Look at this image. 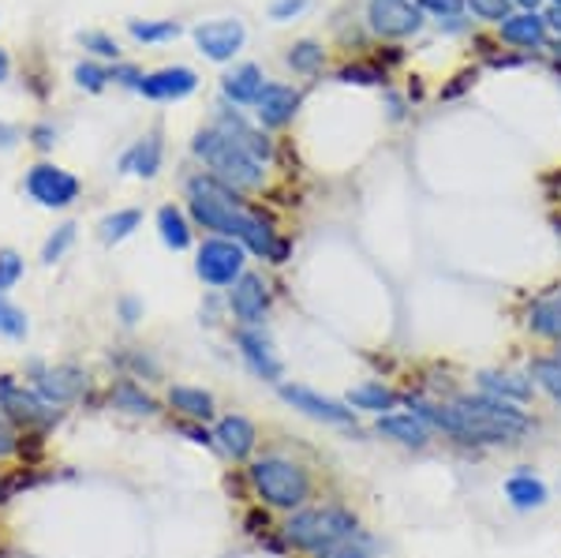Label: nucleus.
<instances>
[{"label": "nucleus", "mask_w": 561, "mask_h": 558, "mask_svg": "<svg viewBox=\"0 0 561 558\" xmlns=\"http://www.w3.org/2000/svg\"><path fill=\"white\" fill-rule=\"evenodd\" d=\"M528 327H531V334L550 338L561 345V293H550V296H542V300L531 304Z\"/></svg>", "instance_id": "obj_24"}, {"label": "nucleus", "mask_w": 561, "mask_h": 558, "mask_svg": "<svg viewBox=\"0 0 561 558\" xmlns=\"http://www.w3.org/2000/svg\"><path fill=\"white\" fill-rule=\"evenodd\" d=\"M79 42L87 45L90 53H98V57H105V60H116L121 57V45H116L108 34H102V31H87V34H79Z\"/></svg>", "instance_id": "obj_37"}, {"label": "nucleus", "mask_w": 561, "mask_h": 558, "mask_svg": "<svg viewBox=\"0 0 561 558\" xmlns=\"http://www.w3.org/2000/svg\"><path fill=\"white\" fill-rule=\"evenodd\" d=\"M378 435L393 439L401 446H427L431 431L415 412H386V417H378Z\"/></svg>", "instance_id": "obj_19"}, {"label": "nucleus", "mask_w": 561, "mask_h": 558, "mask_svg": "<svg viewBox=\"0 0 561 558\" xmlns=\"http://www.w3.org/2000/svg\"><path fill=\"white\" fill-rule=\"evenodd\" d=\"M124 173H135V176H153L161 169V139L158 135H147L142 143H135V147L124 155Z\"/></svg>", "instance_id": "obj_26"}, {"label": "nucleus", "mask_w": 561, "mask_h": 558, "mask_svg": "<svg viewBox=\"0 0 561 558\" xmlns=\"http://www.w3.org/2000/svg\"><path fill=\"white\" fill-rule=\"evenodd\" d=\"M251 483L262 494V502L277 510H300L311 499V472L288 457H259L251 465Z\"/></svg>", "instance_id": "obj_5"}, {"label": "nucleus", "mask_w": 561, "mask_h": 558, "mask_svg": "<svg viewBox=\"0 0 561 558\" xmlns=\"http://www.w3.org/2000/svg\"><path fill=\"white\" fill-rule=\"evenodd\" d=\"M214 132H221L229 143H237L240 150H248V155L255 158V161H270V158H274V143H270L259 128H251V124L243 121L237 110H225L221 116H217Z\"/></svg>", "instance_id": "obj_14"}, {"label": "nucleus", "mask_w": 561, "mask_h": 558, "mask_svg": "<svg viewBox=\"0 0 561 558\" xmlns=\"http://www.w3.org/2000/svg\"><path fill=\"white\" fill-rule=\"evenodd\" d=\"M139 221H142L139 210H116V214H108V218H102L98 237H102L105 244H121L124 237H131V232L139 229Z\"/></svg>", "instance_id": "obj_29"}, {"label": "nucleus", "mask_w": 561, "mask_h": 558, "mask_svg": "<svg viewBox=\"0 0 561 558\" xmlns=\"http://www.w3.org/2000/svg\"><path fill=\"white\" fill-rule=\"evenodd\" d=\"M382 79V71L375 68H345L341 71V83H378Z\"/></svg>", "instance_id": "obj_43"}, {"label": "nucleus", "mask_w": 561, "mask_h": 558, "mask_svg": "<svg viewBox=\"0 0 561 558\" xmlns=\"http://www.w3.org/2000/svg\"><path fill=\"white\" fill-rule=\"evenodd\" d=\"M237 345H240V356L248 360V367L259 375V379L277 383L280 375H285L280 360H277L274 353H270V341L262 338L255 327H240V330H237Z\"/></svg>", "instance_id": "obj_16"}, {"label": "nucleus", "mask_w": 561, "mask_h": 558, "mask_svg": "<svg viewBox=\"0 0 561 558\" xmlns=\"http://www.w3.org/2000/svg\"><path fill=\"white\" fill-rule=\"evenodd\" d=\"M280 398H285L293 409H300L307 412V417H314V420H322V424H337V428H345L356 420V412L348 409V405H341V401H333V398H322V394H314V390H307V386H293V383H285L280 386Z\"/></svg>", "instance_id": "obj_9"}, {"label": "nucleus", "mask_w": 561, "mask_h": 558, "mask_svg": "<svg viewBox=\"0 0 561 558\" xmlns=\"http://www.w3.org/2000/svg\"><path fill=\"white\" fill-rule=\"evenodd\" d=\"M12 454H20V435H15L12 420L0 412V462H4V457H12Z\"/></svg>", "instance_id": "obj_40"}, {"label": "nucleus", "mask_w": 561, "mask_h": 558, "mask_svg": "<svg viewBox=\"0 0 561 558\" xmlns=\"http://www.w3.org/2000/svg\"><path fill=\"white\" fill-rule=\"evenodd\" d=\"M502 38L505 42H513V45H539L547 42V20L536 12H520V15H510V20L502 23Z\"/></svg>", "instance_id": "obj_23"}, {"label": "nucleus", "mask_w": 561, "mask_h": 558, "mask_svg": "<svg viewBox=\"0 0 561 558\" xmlns=\"http://www.w3.org/2000/svg\"><path fill=\"white\" fill-rule=\"evenodd\" d=\"M531 383L542 386V390L561 405V356L554 353V356L536 360V364H531Z\"/></svg>", "instance_id": "obj_31"}, {"label": "nucleus", "mask_w": 561, "mask_h": 558, "mask_svg": "<svg viewBox=\"0 0 561 558\" xmlns=\"http://www.w3.org/2000/svg\"><path fill=\"white\" fill-rule=\"evenodd\" d=\"M420 8H427V12H434L438 20H460L465 0H420Z\"/></svg>", "instance_id": "obj_41"}, {"label": "nucleus", "mask_w": 561, "mask_h": 558, "mask_svg": "<svg viewBox=\"0 0 561 558\" xmlns=\"http://www.w3.org/2000/svg\"><path fill=\"white\" fill-rule=\"evenodd\" d=\"M558 356H561V345H558Z\"/></svg>", "instance_id": "obj_53"}, {"label": "nucleus", "mask_w": 561, "mask_h": 558, "mask_svg": "<svg viewBox=\"0 0 561 558\" xmlns=\"http://www.w3.org/2000/svg\"><path fill=\"white\" fill-rule=\"evenodd\" d=\"M34 143H38V147L45 150V147L53 143V132H49V128H34Z\"/></svg>", "instance_id": "obj_48"}, {"label": "nucleus", "mask_w": 561, "mask_h": 558, "mask_svg": "<svg viewBox=\"0 0 561 558\" xmlns=\"http://www.w3.org/2000/svg\"><path fill=\"white\" fill-rule=\"evenodd\" d=\"M214 439H217V446L232 457V462H243V457H251V449H255L259 431L248 417H225V420H217Z\"/></svg>", "instance_id": "obj_18"}, {"label": "nucleus", "mask_w": 561, "mask_h": 558, "mask_svg": "<svg viewBox=\"0 0 561 558\" xmlns=\"http://www.w3.org/2000/svg\"><path fill=\"white\" fill-rule=\"evenodd\" d=\"M423 23L420 8L409 4V0H370V26L386 38H404V34H415Z\"/></svg>", "instance_id": "obj_10"}, {"label": "nucleus", "mask_w": 561, "mask_h": 558, "mask_svg": "<svg viewBox=\"0 0 561 558\" xmlns=\"http://www.w3.org/2000/svg\"><path fill=\"white\" fill-rule=\"evenodd\" d=\"M510 4L513 0H468V8L486 23H505L510 20Z\"/></svg>", "instance_id": "obj_36"}, {"label": "nucleus", "mask_w": 561, "mask_h": 558, "mask_svg": "<svg viewBox=\"0 0 561 558\" xmlns=\"http://www.w3.org/2000/svg\"><path fill=\"white\" fill-rule=\"evenodd\" d=\"M348 405H352V409H364V412H378V417H386V412L397 405V394L386 390L382 383H367V386H356V390L348 394Z\"/></svg>", "instance_id": "obj_27"}, {"label": "nucleus", "mask_w": 561, "mask_h": 558, "mask_svg": "<svg viewBox=\"0 0 561 558\" xmlns=\"http://www.w3.org/2000/svg\"><path fill=\"white\" fill-rule=\"evenodd\" d=\"M26 195H31L34 203L49 206V210H60V206L76 203L79 180L57 166H34L31 173H26Z\"/></svg>", "instance_id": "obj_8"}, {"label": "nucleus", "mask_w": 561, "mask_h": 558, "mask_svg": "<svg viewBox=\"0 0 561 558\" xmlns=\"http://www.w3.org/2000/svg\"><path fill=\"white\" fill-rule=\"evenodd\" d=\"M198 87V76L192 68H161L153 76L142 79V94L153 98V102H176V98H187Z\"/></svg>", "instance_id": "obj_17"}, {"label": "nucleus", "mask_w": 561, "mask_h": 558, "mask_svg": "<svg viewBox=\"0 0 561 558\" xmlns=\"http://www.w3.org/2000/svg\"><path fill=\"white\" fill-rule=\"evenodd\" d=\"M128 31H131V38H139V42H147V45H158V42L176 38L180 23H173V20H161V23H147V20L139 23V20H131Z\"/></svg>", "instance_id": "obj_32"}, {"label": "nucleus", "mask_w": 561, "mask_h": 558, "mask_svg": "<svg viewBox=\"0 0 561 558\" xmlns=\"http://www.w3.org/2000/svg\"><path fill=\"white\" fill-rule=\"evenodd\" d=\"M412 412L423 424L442 428L446 435L460 439V443H476V446H497V443H513L528 431L531 420L524 417L513 401L491 398V394H479V398H460L454 405H427L415 401Z\"/></svg>", "instance_id": "obj_2"}, {"label": "nucleus", "mask_w": 561, "mask_h": 558, "mask_svg": "<svg viewBox=\"0 0 561 558\" xmlns=\"http://www.w3.org/2000/svg\"><path fill=\"white\" fill-rule=\"evenodd\" d=\"M20 277H23V259L15 251H0V293L12 289Z\"/></svg>", "instance_id": "obj_38"}, {"label": "nucleus", "mask_w": 561, "mask_h": 558, "mask_svg": "<svg viewBox=\"0 0 561 558\" xmlns=\"http://www.w3.org/2000/svg\"><path fill=\"white\" fill-rule=\"evenodd\" d=\"M0 334L8 338H26V315L15 308V304L4 300V293H0Z\"/></svg>", "instance_id": "obj_34"}, {"label": "nucleus", "mask_w": 561, "mask_h": 558, "mask_svg": "<svg viewBox=\"0 0 561 558\" xmlns=\"http://www.w3.org/2000/svg\"><path fill=\"white\" fill-rule=\"evenodd\" d=\"M243 38H248V34H243L240 20H214V23L195 26V45L210 60H232L240 53Z\"/></svg>", "instance_id": "obj_11"}, {"label": "nucleus", "mask_w": 561, "mask_h": 558, "mask_svg": "<svg viewBox=\"0 0 561 558\" xmlns=\"http://www.w3.org/2000/svg\"><path fill=\"white\" fill-rule=\"evenodd\" d=\"M158 232L173 251H184L187 244H192V229H187L184 214H180L176 206H161L158 210Z\"/></svg>", "instance_id": "obj_28"}, {"label": "nucleus", "mask_w": 561, "mask_h": 558, "mask_svg": "<svg viewBox=\"0 0 561 558\" xmlns=\"http://www.w3.org/2000/svg\"><path fill=\"white\" fill-rule=\"evenodd\" d=\"M505 499L513 502V510H539V506H547L550 491H547V483H542L539 476L517 472V476H510V480H505Z\"/></svg>", "instance_id": "obj_20"}, {"label": "nucleus", "mask_w": 561, "mask_h": 558, "mask_svg": "<svg viewBox=\"0 0 561 558\" xmlns=\"http://www.w3.org/2000/svg\"><path fill=\"white\" fill-rule=\"evenodd\" d=\"M169 405L187 420H210L214 417V398L198 386H173L169 390Z\"/></svg>", "instance_id": "obj_25"}, {"label": "nucleus", "mask_w": 561, "mask_h": 558, "mask_svg": "<svg viewBox=\"0 0 561 558\" xmlns=\"http://www.w3.org/2000/svg\"><path fill=\"white\" fill-rule=\"evenodd\" d=\"M121 311H124V322H135L139 319V300H124Z\"/></svg>", "instance_id": "obj_47"}, {"label": "nucleus", "mask_w": 561, "mask_h": 558, "mask_svg": "<svg viewBox=\"0 0 561 558\" xmlns=\"http://www.w3.org/2000/svg\"><path fill=\"white\" fill-rule=\"evenodd\" d=\"M356 514L345 506H311L300 510V514L288 517L285 525V539L300 551H325V547H337L345 539L356 536Z\"/></svg>", "instance_id": "obj_3"}, {"label": "nucleus", "mask_w": 561, "mask_h": 558, "mask_svg": "<svg viewBox=\"0 0 561 558\" xmlns=\"http://www.w3.org/2000/svg\"><path fill=\"white\" fill-rule=\"evenodd\" d=\"M229 308L232 315L243 322V327H259L262 315L270 308V293H266V282L259 274H243L237 285H232V296H229Z\"/></svg>", "instance_id": "obj_15"}, {"label": "nucleus", "mask_w": 561, "mask_h": 558, "mask_svg": "<svg viewBox=\"0 0 561 558\" xmlns=\"http://www.w3.org/2000/svg\"><path fill=\"white\" fill-rule=\"evenodd\" d=\"M187 435H192V443H214L210 435H206V431H198V428H184Z\"/></svg>", "instance_id": "obj_49"}, {"label": "nucleus", "mask_w": 561, "mask_h": 558, "mask_svg": "<svg viewBox=\"0 0 561 558\" xmlns=\"http://www.w3.org/2000/svg\"><path fill=\"white\" fill-rule=\"evenodd\" d=\"M288 65H293L296 71H314V68H322V49H319L314 42L293 45V53H288Z\"/></svg>", "instance_id": "obj_35"}, {"label": "nucleus", "mask_w": 561, "mask_h": 558, "mask_svg": "<svg viewBox=\"0 0 561 558\" xmlns=\"http://www.w3.org/2000/svg\"><path fill=\"white\" fill-rule=\"evenodd\" d=\"M192 150L214 169L210 176H217L221 184H229V187H262V180H266L262 161H255L248 150H240L237 143H229L221 132H214V128L198 132Z\"/></svg>", "instance_id": "obj_4"}, {"label": "nucleus", "mask_w": 561, "mask_h": 558, "mask_svg": "<svg viewBox=\"0 0 561 558\" xmlns=\"http://www.w3.org/2000/svg\"><path fill=\"white\" fill-rule=\"evenodd\" d=\"M195 270L206 285H214V289L237 285L243 277V244H237V240H225V237L203 240L198 259H195Z\"/></svg>", "instance_id": "obj_6"}, {"label": "nucleus", "mask_w": 561, "mask_h": 558, "mask_svg": "<svg viewBox=\"0 0 561 558\" xmlns=\"http://www.w3.org/2000/svg\"><path fill=\"white\" fill-rule=\"evenodd\" d=\"M15 139H20V132H15L12 124H4V121H0V150L15 147Z\"/></svg>", "instance_id": "obj_46"}, {"label": "nucleus", "mask_w": 561, "mask_h": 558, "mask_svg": "<svg viewBox=\"0 0 561 558\" xmlns=\"http://www.w3.org/2000/svg\"><path fill=\"white\" fill-rule=\"evenodd\" d=\"M319 558H370L364 544H352V539H345V544L337 547H325V551H319Z\"/></svg>", "instance_id": "obj_42"}, {"label": "nucleus", "mask_w": 561, "mask_h": 558, "mask_svg": "<svg viewBox=\"0 0 561 558\" xmlns=\"http://www.w3.org/2000/svg\"><path fill=\"white\" fill-rule=\"evenodd\" d=\"M262 87H266V83H262V68L259 65H240V68H232L229 76L221 79L225 98H229V102H237V105H255Z\"/></svg>", "instance_id": "obj_21"}, {"label": "nucleus", "mask_w": 561, "mask_h": 558, "mask_svg": "<svg viewBox=\"0 0 561 558\" xmlns=\"http://www.w3.org/2000/svg\"><path fill=\"white\" fill-rule=\"evenodd\" d=\"M513 4H520L524 12H536V8H539V0H513Z\"/></svg>", "instance_id": "obj_52"}, {"label": "nucleus", "mask_w": 561, "mask_h": 558, "mask_svg": "<svg viewBox=\"0 0 561 558\" xmlns=\"http://www.w3.org/2000/svg\"><path fill=\"white\" fill-rule=\"evenodd\" d=\"M113 405L124 412H135V417H153L158 412V401L150 398V394H142L135 383H121L113 390Z\"/></svg>", "instance_id": "obj_30"}, {"label": "nucleus", "mask_w": 561, "mask_h": 558, "mask_svg": "<svg viewBox=\"0 0 561 558\" xmlns=\"http://www.w3.org/2000/svg\"><path fill=\"white\" fill-rule=\"evenodd\" d=\"M8 68H12V65H8V53L0 49V83H4V79H8Z\"/></svg>", "instance_id": "obj_51"}, {"label": "nucleus", "mask_w": 561, "mask_h": 558, "mask_svg": "<svg viewBox=\"0 0 561 558\" xmlns=\"http://www.w3.org/2000/svg\"><path fill=\"white\" fill-rule=\"evenodd\" d=\"M479 390L491 394V398H502V401H528L536 383L524 379V375H497V372H483L479 375Z\"/></svg>", "instance_id": "obj_22"}, {"label": "nucleus", "mask_w": 561, "mask_h": 558, "mask_svg": "<svg viewBox=\"0 0 561 558\" xmlns=\"http://www.w3.org/2000/svg\"><path fill=\"white\" fill-rule=\"evenodd\" d=\"M307 8V0H277L274 8H270V15H274V20H288V15H300Z\"/></svg>", "instance_id": "obj_44"}, {"label": "nucleus", "mask_w": 561, "mask_h": 558, "mask_svg": "<svg viewBox=\"0 0 561 558\" xmlns=\"http://www.w3.org/2000/svg\"><path fill=\"white\" fill-rule=\"evenodd\" d=\"M113 79H121V83H128V87H142L147 76H139L135 68H113Z\"/></svg>", "instance_id": "obj_45"}, {"label": "nucleus", "mask_w": 561, "mask_h": 558, "mask_svg": "<svg viewBox=\"0 0 561 558\" xmlns=\"http://www.w3.org/2000/svg\"><path fill=\"white\" fill-rule=\"evenodd\" d=\"M71 244H76V225H60V229L57 232H53V237L49 240H45V248H42V263H57V259H65V251L71 248Z\"/></svg>", "instance_id": "obj_33"}, {"label": "nucleus", "mask_w": 561, "mask_h": 558, "mask_svg": "<svg viewBox=\"0 0 561 558\" xmlns=\"http://www.w3.org/2000/svg\"><path fill=\"white\" fill-rule=\"evenodd\" d=\"M547 23H550V26H554V31L561 34V4L554 8V12H550V15H547Z\"/></svg>", "instance_id": "obj_50"}, {"label": "nucleus", "mask_w": 561, "mask_h": 558, "mask_svg": "<svg viewBox=\"0 0 561 558\" xmlns=\"http://www.w3.org/2000/svg\"><path fill=\"white\" fill-rule=\"evenodd\" d=\"M187 195H192V214L203 229L217 232L225 240H237L255 255L270 259V263H285L288 259V240H280L270 221H262L259 214H251L248 206L237 200L229 184H221L217 176H195L187 184Z\"/></svg>", "instance_id": "obj_1"}, {"label": "nucleus", "mask_w": 561, "mask_h": 558, "mask_svg": "<svg viewBox=\"0 0 561 558\" xmlns=\"http://www.w3.org/2000/svg\"><path fill=\"white\" fill-rule=\"evenodd\" d=\"M0 412L12 420V428H45L53 424V405L38 398V390H26L12 379L0 375Z\"/></svg>", "instance_id": "obj_7"}, {"label": "nucleus", "mask_w": 561, "mask_h": 558, "mask_svg": "<svg viewBox=\"0 0 561 558\" xmlns=\"http://www.w3.org/2000/svg\"><path fill=\"white\" fill-rule=\"evenodd\" d=\"M87 372H79V367H53V372H42L38 375V398L49 401V405H68V401H79L87 394Z\"/></svg>", "instance_id": "obj_13"}, {"label": "nucleus", "mask_w": 561, "mask_h": 558, "mask_svg": "<svg viewBox=\"0 0 561 558\" xmlns=\"http://www.w3.org/2000/svg\"><path fill=\"white\" fill-rule=\"evenodd\" d=\"M300 110V94L285 83H266L255 98V116L266 128H285L288 121Z\"/></svg>", "instance_id": "obj_12"}, {"label": "nucleus", "mask_w": 561, "mask_h": 558, "mask_svg": "<svg viewBox=\"0 0 561 558\" xmlns=\"http://www.w3.org/2000/svg\"><path fill=\"white\" fill-rule=\"evenodd\" d=\"M108 79H113V71L102 68V65H79L76 68V83L83 90H102Z\"/></svg>", "instance_id": "obj_39"}]
</instances>
